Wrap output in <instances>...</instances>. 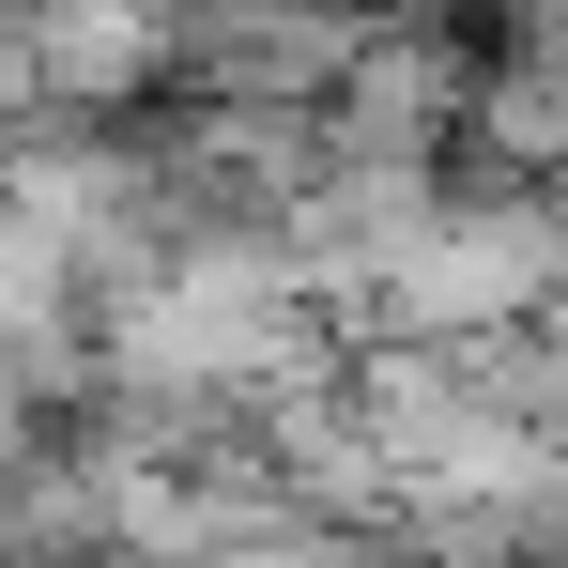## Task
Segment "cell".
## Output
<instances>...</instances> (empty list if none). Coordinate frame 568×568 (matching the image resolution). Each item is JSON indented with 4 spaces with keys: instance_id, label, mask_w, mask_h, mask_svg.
Masks as SVG:
<instances>
[{
    "instance_id": "cell-1",
    "label": "cell",
    "mask_w": 568,
    "mask_h": 568,
    "mask_svg": "<svg viewBox=\"0 0 568 568\" xmlns=\"http://www.w3.org/2000/svg\"><path fill=\"white\" fill-rule=\"evenodd\" d=\"M139 62H154V16H139V0H47V16H31V78L62 108H123Z\"/></svg>"
}]
</instances>
